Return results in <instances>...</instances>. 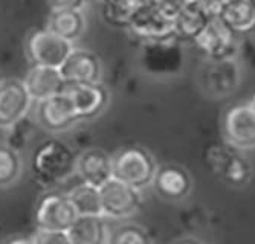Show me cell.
I'll return each mask as SVG.
<instances>
[{
  "label": "cell",
  "mask_w": 255,
  "mask_h": 244,
  "mask_svg": "<svg viewBox=\"0 0 255 244\" xmlns=\"http://www.w3.org/2000/svg\"><path fill=\"white\" fill-rule=\"evenodd\" d=\"M67 235L72 244H107L110 232L104 215H78Z\"/></svg>",
  "instance_id": "obj_15"
},
{
  "label": "cell",
  "mask_w": 255,
  "mask_h": 244,
  "mask_svg": "<svg viewBox=\"0 0 255 244\" xmlns=\"http://www.w3.org/2000/svg\"><path fill=\"white\" fill-rule=\"evenodd\" d=\"M52 9H83L86 0H49Z\"/></svg>",
  "instance_id": "obj_22"
},
{
  "label": "cell",
  "mask_w": 255,
  "mask_h": 244,
  "mask_svg": "<svg viewBox=\"0 0 255 244\" xmlns=\"http://www.w3.org/2000/svg\"><path fill=\"white\" fill-rule=\"evenodd\" d=\"M210 171L231 188H245L254 177V166L243 151L226 145H214L206 151Z\"/></svg>",
  "instance_id": "obj_2"
},
{
  "label": "cell",
  "mask_w": 255,
  "mask_h": 244,
  "mask_svg": "<svg viewBox=\"0 0 255 244\" xmlns=\"http://www.w3.org/2000/svg\"><path fill=\"white\" fill-rule=\"evenodd\" d=\"M153 186L159 197L171 203L183 202L193 191V179L190 172L180 165L165 163L157 166Z\"/></svg>",
  "instance_id": "obj_9"
},
{
  "label": "cell",
  "mask_w": 255,
  "mask_h": 244,
  "mask_svg": "<svg viewBox=\"0 0 255 244\" xmlns=\"http://www.w3.org/2000/svg\"><path fill=\"white\" fill-rule=\"evenodd\" d=\"M157 163L141 147H126L112 156V175L137 191L153 185Z\"/></svg>",
  "instance_id": "obj_1"
},
{
  "label": "cell",
  "mask_w": 255,
  "mask_h": 244,
  "mask_svg": "<svg viewBox=\"0 0 255 244\" xmlns=\"http://www.w3.org/2000/svg\"><path fill=\"white\" fill-rule=\"evenodd\" d=\"M103 215L110 218H127L131 217L142 203L141 191H137L117 179L106 182L100 188Z\"/></svg>",
  "instance_id": "obj_7"
},
{
  "label": "cell",
  "mask_w": 255,
  "mask_h": 244,
  "mask_svg": "<svg viewBox=\"0 0 255 244\" xmlns=\"http://www.w3.org/2000/svg\"><path fill=\"white\" fill-rule=\"evenodd\" d=\"M225 142L240 151L255 150V115L248 104L228 108L223 116Z\"/></svg>",
  "instance_id": "obj_5"
},
{
  "label": "cell",
  "mask_w": 255,
  "mask_h": 244,
  "mask_svg": "<svg viewBox=\"0 0 255 244\" xmlns=\"http://www.w3.org/2000/svg\"><path fill=\"white\" fill-rule=\"evenodd\" d=\"M86 28V20L81 9H52L48 29L67 41L77 40Z\"/></svg>",
  "instance_id": "obj_16"
},
{
  "label": "cell",
  "mask_w": 255,
  "mask_h": 244,
  "mask_svg": "<svg viewBox=\"0 0 255 244\" xmlns=\"http://www.w3.org/2000/svg\"><path fill=\"white\" fill-rule=\"evenodd\" d=\"M75 162L77 159L71 148L57 139H51L37 147L32 158V168L40 180L54 183L71 175L75 171Z\"/></svg>",
  "instance_id": "obj_3"
},
{
  "label": "cell",
  "mask_w": 255,
  "mask_h": 244,
  "mask_svg": "<svg viewBox=\"0 0 255 244\" xmlns=\"http://www.w3.org/2000/svg\"><path fill=\"white\" fill-rule=\"evenodd\" d=\"M21 172V161L17 150L0 145V188L12 185Z\"/></svg>",
  "instance_id": "obj_19"
},
{
  "label": "cell",
  "mask_w": 255,
  "mask_h": 244,
  "mask_svg": "<svg viewBox=\"0 0 255 244\" xmlns=\"http://www.w3.org/2000/svg\"><path fill=\"white\" fill-rule=\"evenodd\" d=\"M34 244H72L64 231H44L38 229L32 238Z\"/></svg>",
  "instance_id": "obj_21"
},
{
  "label": "cell",
  "mask_w": 255,
  "mask_h": 244,
  "mask_svg": "<svg viewBox=\"0 0 255 244\" xmlns=\"http://www.w3.org/2000/svg\"><path fill=\"white\" fill-rule=\"evenodd\" d=\"M6 244H34V241L29 238H12Z\"/></svg>",
  "instance_id": "obj_24"
},
{
  "label": "cell",
  "mask_w": 255,
  "mask_h": 244,
  "mask_svg": "<svg viewBox=\"0 0 255 244\" xmlns=\"http://www.w3.org/2000/svg\"><path fill=\"white\" fill-rule=\"evenodd\" d=\"M32 104V98L23 81H0V128H11L25 119Z\"/></svg>",
  "instance_id": "obj_8"
},
{
  "label": "cell",
  "mask_w": 255,
  "mask_h": 244,
  "mask_svg": "<svg viewBox=\"0 0 255 244\" xmlns=\"http://www.w3.org/2000/svg\"><path fill=\"white\" fill-rule=\"evenodd\" d=\"M23 84H25L32 101L37 102L63 93L67 85L60 69L46 68V66H37V64H34L29 69L25 80H23Z\"/></svg>",
  "instance_id": "obj_13"
},
{
  "label": "cell",
  "mask_w": 255,
  "mask_h": 244,
  "mask_svg": "<svg viewBox=\"0 0 255 244\" xmlns=\"http://www.w3.org/2000/svg\"><path fill=\"white\" fill-rule=\"evenodd\" d=\"M60 72L67 84L100 82L103 68L95 54L74 48L60 68Z\"/></svg>",
  "instance_id": "obj_12"
},
{
  "label": "cell",
  "mask_w": 255,
  "mask_h": 244,
  "mask_svg": "<svg viewBox=\"0 0 255 244\" xmlns=\"http://www.w3.org/2000/svg\"><path fill=\"white\" fill-rule=\"evenodd\" d=\"M100 2H106V0H100Z\"/></svg>",
  "instance_id": "obj_26"
},
{
  "label": "cell",
  "mask_w": 255,
  "mask_h": 244,
  "mask_svg": "<svg viewBox=\"0 0 255 244\" xmlns=\"http://www.w3.org/2000/svg\"><path fill=\"white\" fill-rule=\"evenodd\" d=\"M67 195L78 215H103L100 188L83 182Z\"/></svg>",
  "instance_id": "obj_17"
},
{
  "label": "cell",
  "mask_w": 255,
  "mask_h": 244,
  "mask_svg": "<svg viewBox=\"0 0 255 244\" xmlns=\"http://www.w3.org/2000/svg\"><path fill=\"white\" fill-rule=\"evenodd\" d=\"M0 81H2V78H0Z\"/></svg>",
  "instance_id": "obj_27"
},
{
  "label": "cell",
  "mask_w": 255,
  "mask_h": 244,
  "mask_svg": "<svg viewBox=\"0 0 255 244\" xmlns=\"http://www.w3.org/2000/svg\"><path fill=\"white\" fill-rule=\"evenodd\" d=\"M104 17L113 25H130L133 17L142 6L141 0H106Z\"/></svg>",
  "instance_id": "obj_18"
},
{
  "label": "cell",
  "mask_w": 255,
  "mask_h": 244,
  "mask_svg": "<svg viewBox=\"0 0 255 244\" xmlns=\"http://www.w3.org/2000/svg\"><path fill=\"white\" fill-rule=\"evenodd\" d=\"M64 93L72 101L78 119L95 118L109 102V92L100 82L67 84Z\"/></svg>",
  "instance_id": "obj_11"
},
{
  "label": "cell",
  "mask_w": 255,
  "mask_h": 244,
  "mask_svg": "<svg viewBox=\"0 0 255 244\" xmlns=\"http://www.w3.org/2000/svg\"><path fill=\"white\" fill-rule=\"evenodd\" d=\"M171 244H206V243H203L202 240H199L196 237H182V238H177L176 241H173Z\"/></svg>",
  "instance_id": "obj_23"
},
{
  "label": "cell",
  "mask_w": 255,
  "mask_h": 244,
  "mask_svg": "<svg viewBox=\"0 0 255 244\" xmlns=\"http://www.w3.org/2000/svg\"><path fill=\"white\" fill-rule=\"evenodd\" d=\"M78 214L66 194H46L37 206V226L44 231H64L74 225Z\"/></svg>",
  "instance_id": "obj_6"
},
{
  "label": "cell",
  "mask_w": 255,
  "mask_h": 244,
  "mask_svg": "<svg viewBox=\"0 0 255 244\" xmlns=\"http://www.w3.org/2000/svg\"><path fill=\"white\" fill-rule=\"evenodd\" d=\"M107 244H153V240L142 226L126 223L110 232Z\"/></svg>",
  "instance_id": "obj_20"
},
{
  "label": "cell",
  "mask_w": 255,
  "mask_h": 244,
  "mask_svg": "<svg viewBox=\"0 0 255 244\" xmlns=\"http://www.w3.org/2000/svg\"><path fill=\"white\" fill-rule=\"evenodd\" d=\"M38 124L52 133H60L71 128L78 119L72 101L63 92L37 102Z\"/></svg>",
  "instance_id": "obj_10"
},
{
  "label": "cell",
  "mask_w": 255,
  "mask_h": 244,
  "mask_svg": "<svg viewBox=\"0 0 255 244\" xmlns=\"http://www.w3.org/2000/svg\"><path fill=\"white\" fill-rule=\"evenodd\" d=\"M75 171L84 183L101 188L112 179V158L100 148L83 151L77 158Z\"/></svg>",
  "instance_id": "obj_14"
},
{
  "label": "cell",
  "mask_w": 255,
  "mask_h": 244,
  "mask_svg": "<svg viewBox=\"0 0 255 244\" xmlns=\"http://www.w3.org/2000/svg\"><path fill=\"white\" fill-rule=\"evenodd\" d=\"M248 105L251 107V110L254 112V115H255V93L251 96V99H249V102H248Z\"/></svg>",
  "instance_id": "obj_25"
},
{
  "label": "cell",
  "mask_w": 255,
  "mask_h": 244,
  "mask_svg": "<svg viewBox=\"0 0 255 244\" xmlns=\"http://www.w3.org/2000/svg\"><path fill=\"white\" fill-rule=\"evenodd\" d=\"M72 49L74 44L71 41L61 38L48 28L34 31L26 41V52L31 61L46 68L60 69Z\"/></svg>",
  "instance_id": "obj_4"
}]
</instances>
